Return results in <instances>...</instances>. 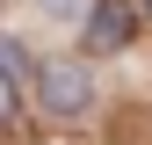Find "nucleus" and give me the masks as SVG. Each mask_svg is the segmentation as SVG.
Instances as JSON below:
<instances>
[{
  "instance_id": "nucleus-4",
  "label": "nucleus",
  "mask_w": 152,
  "mask_h": 145,
  "mask_svg": "<svg viewBox=\"0 0 152 145\" xmlns=\"http://www.w3.org/2000/svg\"><path fill=\"white\" fill-rule=\"evenodd\" d=\"M36 7H44V15H80L87 0H36Z\"/></svg>"
},
{
  "instance_id": "nucleus-1",
  "label": "nucleus",
  "mask_w": 152,
  "mask_h": 145,
  "mask_svg": "<svg viewBox=\"0 0 152 145\" xmlns=\"http://www.w3.org/2000/svg\"><path fill=\"white\" fill-rule=\"evenodd\" d=\"M36 94H44L51 116H87V102H94V80H87V65H72V58H51L44 65V80H36Z\"/></svg>"
},
{
  "instance_id": "nucleus-5",
  "label": "nucleus",
  "mask_w": 152,
  "mask_h": 145,
  "mask_svg": "<svg viewBox=\"0 0 152 145\" xmlns=\"http://www.w3.org/2000/svg\"><path fill=\"white\" fill-rule=\"evenodd\" d=\"M7 116H15V80L0 72V123H7Z\"/></svg>"
},
{
  "instance_id": "nucleus-3",
  "label": "nucleus",
  "mask_w": 152,
  "mask_h": 145,
  "mask_svg": "<svg viewBox=\"0 0 152 145\" xmlns=\"http://www.w3.org/2000/svg\"><path fill=\"white\" fill-rule=\"evenodd\" d=\"M0 72H7V80L22 72V44H15V36H0Z\"/></svg>"
},
{
  "instance_id": "nucleus-6",
  "label": "nucleus",
  "mask_w": 152,
  "mask_h": 145,
  "mask_svg": "<svg viewBox=\"0 0 152 145\" xmlns=\"http://www.w3.org/2000/svg\"><path fill=\"white\" fill-rule=\"evenodd\" d=\"M145 7H152V0H145Z\"/></svg>"
},
{
  "instance_id": "nucleus-2",
  "label": "nucleus",
  "mask_w": 152,
  "mask_h": 145,
  "mask_svg": "<svg viewBox=\"0 0 152 145\" xmlns=\"http://www.w3.org/2000/svg\"><path fill=\"white\" fill-rule=\"evenodd\" d=\"M130 29H138L130 0H94V7H87V51H123Z\"/></svg>"
}]
</instances>
